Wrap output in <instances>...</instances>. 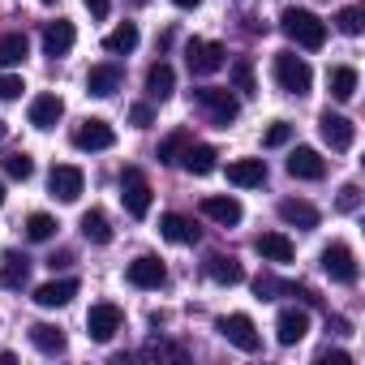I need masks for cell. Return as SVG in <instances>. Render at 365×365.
<instances>
[{
  "mask_svg": "<svg viewBox=\"0 0 365 365\" xmlns=\"http://www.w3.org/2000/svg\"><path fill=\"white\" fill-rule=\"evenodd\" d=\"M322 271H327L335 284H356V258H352V250H348L344 241H331V245L322 250Z\"/></svg>",
  "mask_w": 365,
  "mask_h": 365,
  "instance_id": "10",
  "label": "cell"
},
{
  "mask_svg": "<svg viewBox=\"0 0 365 365\" xmlns=\"http://www.w3.org/2000/svg\"><path fill=\"white\" fill-rule=\"evenodd\" d=\"M26 237H31V241H52V237H56V220L43 215V211H35V215L26 220Z\"/></svg>",
  "mask_w": 365,
  "mask_h": 365,
  "instance_id": "35",
  "label": "cell"
},
{
  "mask_svg": "<svg viewBox=\"0 0 365 365\" xmlns=\"http://www.w3.org/2000/svg\"><path fill=\"white\" fill-rule=\"evenodd\" d=\"M0 207H5V185H0Z\"/></svg>",
  "mask_w": 365,
  "mask_h": 365,
  "instance_id": "49",
  "label": "cell"
},
{
  "mask_svg": "<svg viewBox=\"0 0 365 365\" xmlns=\"http://www.w3.org/2000/svg\"><path fill=\"white\" fill-rule=\"evenodd\" d=\"M207 275H211L215 284H228V288H232V284H241V279H245V267H241L237 258L211 254V258H207Z\"/></svg>",
  "mask_w": 365,
  "mask_h": 365,
  "instance_id": "28",
  "label": "cell"
},
{
  "mask_svg": "<svg viewBox=\"0 0 365 365\" xmlns=\"http://www.w3.org/2000/svg\"><path fill=\"white\" fill-rule=\"evenodd\" d=\"M348 361H352V356H348L344 348H322V352H318V365H348Z\"/></svg>",
  "mask_w": 365,
  "mask_h": 365,
  "instance_id": "44",
  "label": "cell"
},
{
  "mask_svg": "<svg viewBox=\"0 0 365 365\" xmlns=\"http://www.w3.org/2000/svg\"><path fill=\"white\" fill-rule=\"evenodd\" d=\"M279 220L309 232V228H318V207H309L305 198H284V202H279Z\"/></svg>",
  "mask_w": 365,
  "mask_h": 365,
  "instance_id": "23",
  "label": "cell"
},
{
  "mask_svg": "<svg viewBox=\"0 0 365 365\" xmlns=\"http://www.w3.org/2000/svg\"><path fill=\"white\" fill-rule=\"evenodd\" d=\"M202 215L228 228V224H241L245 211H241V202H237L232 194H211V198H202Z\"/></svg>",
  "mask_w": 365,
  "mask_h": 365,
  "instance_id": "20",
  "label": "cell"
},
{
  "mask_svg": "<svg viewBox=\"0 0 365 365\" xmlns=\"http://www.w3.org/2000/svg\"><path fill=\"white\" fill-rule=\"evenodd\" d=\"M215 331H220L228 344H237L241 352H258V348H262V335H258V327H254L250 314H224V318L215 322Z\"/></svg>",
  "mask_w": 365,
  "mask_h": 365,
  "instance_id": "5",
  "label": "cell"
},
{
  "mask_svg": "<svg viewBox=\"0 0 365 365\" xmlns=\"http://www.w3.org/2000/svg\"><path fill=\"white\" fill-rule=\"evenodd\" d=\"M335 26H339L344 35H361L365 18H361V9H356V5H348V9H339V14H335Z\"/></svg>",
  "mask_w": 365,
  "mask_h": 365,
  "instance_id": "36",
  "label": "cell"
},
{
  "mask_svg": "<svg viewBox=\"0 0 365 365\" xmlns=\"http://www.w3.org/2000/svg\"><path fill=\"white\" fill-rule=\"evenodd\" d=\"M82 5L91 9V18H108V9H112V0H82Z\"/></svg>",
  "mask_w": 365,
  "mask_h": 365,
  "instance_id": "45",
  "label": "cell"
},
{
  "mask_svg": "<svg viewBox=\"0 0 365 365\" xmlns=\"http://www.w3.org/2000/svg\"><path fill=\"white\" fill-rule=\"evenodd\" d=\"M48 190H52L61 202H78L82 190H86V176H82V168H73V163H56L52 176H48Z\"/></svg>",
  "mask_w": 365,
  "mask_h": 365,
  "instance_id": "11",
  "label": "cell"
},
{
  "mask_svg": "<svg viewBox=\"0 0 365 365\" xmlns=\"http://www.w3.org/2000/svg\"><path fill=\"white\" fill-rule=\"evenodd\" d=\"M185 65H190V73L207 78V73H220V69L228 65V52H224V43H211V39H190V48H185Z\"/></svg>",
  "mask_w": 365,
  "mask_h": 365,
  "instance_id": "4",
  "label": "cell"
},
{
  "mask_svg": "<svg viewBox=\"0 0 365 365\" xmlns=\"http://www.w3.org/2000/svg\"><path fill=\"white\" fill-rule=\"evenodd\" d=\"M31 279V258L26 254H5V262H0V288H26Z\"/></svg>",
  "mask_w": 365,
  "mask_h": 365,
  "instance_id": "25",
  "label": "cell"
},
{
  "mask_svg": "<svg viewBox=\"0 0 365 365\" xmlns=\"http://www.w3.org/2000/svg\"><path fill=\"white\" fill-rule=\"evenodd\" d=\"M194 103L211 116V125H224V129L241 116V99L232 91H224V86H198L194 91Z\"/></svg>",
  "mask_w": 365,
  "mask_h": 365,
  "instance_id": "3",
  "label": "cell"
},
{
  "mask_svg": "<svg viewBox=\"0 0 365 365\" xmlns=\"http://www.w3.org/2000/svg\"><path fill=\"white\" fill-rule=\"evenodd\" d=\"M26 86H22V78L18 73H0V99H18Z\"/></svg>",
  "mask_w": 365,
  "mask_h": 365,
  "instance_id": "42",
  "label": "cell"
},
{
  "mask_svg": "<svg viewBox=\"0 0 365 365\" xmlns=\"http://www.w3.org/2000/svg\"><path fill=\"white\" fill-rule=\"evenodd\" d=\"M120 202H125V211L133 220H146V211H150V185H146V176L138 168L120 172Z\"/></svg>",
  "mask_w": 365,
  "mask_h": 365,
  "instance_id": "6",
  "label": "cell"
},
{
  "mask_svg": "<svg viewBox=\"0 0 365 365\" xmlns=\"http://www.w3.org/2000/svg\"><path fill=\"white\" fill-rule=\"evenodd\" d=\"M185 146H190V129H172L163 142H159V150H155V159L159 163H180V155H185Z\"/></svg>",
  "mask_w": 365,
  "mask_h": 365,
  "instance_id": "32",
  "label": "cell"
},
{
  "mask_svg": "<svg viewBox=\"0 0 365 365\" xmlns=\"http://www.w3.org/2000/svg\"><path fill=\"white\" fill-rule=\"evenodd\" d=\"M5 133H9V125H5V120H0V138H5Z\"/></svg>",
  "mask_w": 365,
  "mask_h": 365,
  "instance_id": "48",
  "label": "cell"
},
{
  "mask_svg": "<svg viewBox=\"0 0 365 365\" xmlns=\"http://www.w3.org/2000/svg\"><path fill=\"white\" fill-rule=\"evenodd\" d=\"M180 163H185V172H194V176H211L215 168H220V155H215V146H185V155H180Z\"/></svg>",
  "mask_w": 365,
  "mask_h": 365,
  "instance_id": "24",
  "label": "cell"
},
{
  "mask_svg": "<svg viewBox=\"0 0 365 365\" xmlns=\"http://www.w3.org/2000/svg\"><path fill=\"white\" fill-rule=\"evenodd\" d=\"M172 5H176V9H198L202 0H172Z\"/></svg>",
  "mask_w": 365,
  "mask_h": 365,
  "instance_id": "47",
  "label": "cell"
},
{
  "mask_svg": "<svg viewBox=\"0 0 365 365\" xmlns=\"http://www.w3.org/2000/svg\"><path fill=\"white\" fill-rule=\"evenodd\" d=\"M73 43H78L73 22L56 18V22H48V26H43V52H48V56H69V52H73Z\"/></svg>",
  "mask_w": 365,
  "mask_h": 365,
  "instance_id": "15",
  "label": "cell"
},
{
  "mask_svg": "<svg viewBox=\"0 0 365 365\" xmlns=\"http://www.w3.org/2000/svg\"><path fill=\"white\" fill-rule=\"evenodd\" d=\"M318 133H322V142L331 150H352V142H356V125L348 116H339V112H322L318 116Z\"/></svg>",
  "mask_w": 365,
  "mask_h": 365,
  "instance_id": "8",
  "label": "cell"
},
{
  "mask_svg": "<svg viewBox=\"0 0 365 365\" xmlns=\"http://www.w3.org/2000/svg\"><path fill=\"white\" fill-rule=\"evenodd\" d=\"M279 26H284V35L297 43V48H309V52H318L322 43H327V22L318 18V14H309V9H284L279 14Z\"/></svg>",
  "mask_w": 365,
  "mask_h": 365,
  "instance_id": "1",
  "label": "cell"
},
{
  "mask_svg": "<svg viewBox=\"0 0 365 365\" xmlns=\"http://www.w3.org/2000/svg\"><path fill=\"white\" fill-rule=\"evenodd\" d=\"M78 228H82V237H86L91 245H108V241H112V228H108V215H103V211H86Z\"/></svg>",
  "mask_w": 365,
  "mask_h": 365,
  "instance_id": "33",
  "label": "cell"
},
{
  "mask_svg": "<svg viewBox=\"0 0 365 365\" xmlns=\"http://www.w3.org/2000/svg\"><path fill=\"white\" fill-rule=\"evenodd\" d=\"M125 275H129V284H133V288H163V284H168V267H163L155 254L133 258Z\"/></svg>",
  "mask_w": 365,
  "mask_h": 365,
  "instance_id": "12",
  "label": "cell"
},
{
  "mask_svg": "<svg viewBox=\"0 0 365 365\" xmlns=\"http://www.w3.org/2000/svg\"><path fill=\"white\" fill-rule=\"evenodd\" d=\"M305 335H309V314L297 309V305L279 309V318H275V339H279L284 348H292V344H301Z\"/></svg>",
  "mask_w": 365,
  "mask_h": 365,
  "instance_id": "13",
  "label": "cell"
},
{
  "mask_svg": "<svg viewBox=\"0 0 365 365\" xmlns=\"http://www.w3.org/2000/svg\"><path fill=\"white\" fill-rule=\"evenodd\" d=\"M159 232H163V241H172V245H194V241H198V228H194V220L176 215V211L159 215Z\"/></svg>",
  "mask_w": 365,
  "mask_h": 365,
  "instance_id": "21",
  "label": "cell"
},
{
  "mask_svg": "<svg viewBox=\"0 0 365 365\" xmlns=\"http://www.w3.org/2000/svg\"><path fill=\"white\" fill-rule=\"evenodd\" d=\"M73 297H78V279H52V284L35 288V305H43V309H65Z\"/></svg>",
  "mask_w": 365,
  "mask_h": 365,
  "instance_id": "17",
  "label": "cell"
},
{
  "mask_svg": "<svg viewBox=\"0 0 365 365\" xmlns=\"http://www.w3.org/2000/svg\"><path fill=\"white\" fill-rule=\"evenodd\" d=\"M120 82H125L120 65H91V73H86V91H91V95H99V99L116 95V91H120Z\"/></svg>",
  "mask_w": 365,
  "mask_h": 365,
  "instance_id": "19",
  "label": "cell"
},
{
  "mask_svg": "<svg viewBox=\"0 0 365 365\" xmlns=\"http://www.w3.org/2000/svg\"><path fill=\"white\" fill-rule=\"evenodd\" d=\"M172 91H176V73H172V65H168V61H155V65L146 69V95L163 103Z\"/></svg>",
  "mask_w": 365,
  "mask_h": 365,
  "instance_id": "26",
  "label": "cell"
},
{
  "mask_svg": "<svg viewBox=\"0 0 365 365\" xmlns=\"http://www.w3.org/2000/svg\"><path fill=\"white\" fill-rule=\"evenodd\" d=\"M224 172H228V180H232V185H241V190H254V185H262V180H267V159H232Z\"/></svg>",
  "mask_w": 365,
  "mask_h": 365,
  "instance_id": "18",
  "label": "cell"
},
{
  "mask_svg": "<svg viewBox=\"0 0 365 365\" xmlns=\"http://www.w3.org/2000/svg\"><path fill=\"white\" fill-rule=\"evenodd\" d=\"M232 86H237L241 95H254V91H258V86H254V65H250V61H237V65H232Z\"/></svg>",
  "mask_w": 365,
  "mask_h": 365,
  "instance_id": "37",
  "label": "cell"
},
{
  "mask_svg": "<svg viewBox=\"0 0 365 365\" xmlns=\"http://www.w3.org/2000/svg\"><path fill=\"white\" fill-rule=\"evenodd\" d=\"M254 292H258L262 301H271L275 292H288V284H279L275 275H258V279H254Z\"/></svg>",
  "mask_w": 365,
  "mask_h": 365,
  "instance_id": "40",
  "label": "cell"
},
{
  "mask_svg": "<svg viewBox=\"0 0 365 365\" xmlns=\"http://www.w3.org/2000/svg\"><path fill=\"white\" fill-rule=\"evenodd\" d=\"M69 262H73V254H52V258H48L52 271H56V267H69Z\"/></svg>",
  "mask_w": 365,
  "mask_h": 365,
  "instance_id": "46",
  "label": "cell"
},
{
  "mask_svg": "<svg viewBox=\"0 0 365 365\" xmlns=\"http://www.w3.org/2000/svg\"><path fill=\"white\" fill-rule=\"evenodd\" d=\"M5 172H9L14 180H31V176H35V159H31L26 150H9V155H5Z\"/></svg>",
  "mask_w": 365,
  "mask_h": 365,
  "instance_id": "34",
  "label": "cell"
},
{
  "mask_svg": "<svg viewBox=\"0 0 365 365\" xmlns=\"http://www.w3.org/2000/svg\"><path fill=\"white\" fill-rule=\"evenodd\" d=\"M288 176H297V180H322L327 176V159L314 146H297L288 155Z\"/></svg>",
  "mask_w": 365,
  "mask_h": 365,
  "instance_id": "14",
  "label": "cell"
},
{
  "mask_svg": "<svg viewBox=\"0 0 365 365\" xmlns=\"http://www.w3.org/2000/svg\"><path fill=\"white\" fill-rule=\"evenodd\" d=\"M335 207H339L344 215H352V211L361 207V190H356V185H344V190H339V198H335Z\"/></svg>",
  "mask_w": 365,
  "mask_h": 365,
  "instance_id": "41",
  "label": "cell"
},
{
  "mask_svg": "<svg viewBox=\"0 0 365 365\" xmlns=\"http://www.w3.org/2000/svg\"><path fill=\"white\" fill-rule=\"evenodd\" d=\"M142 356H150V361H185V348H180V344H146V352Z\"/></svg>",
  "mask_w": 365,
  "mask_h": 365,
  "instance_id": "38",
  "label": "cell"
},
{
  "mask_svg": "<svg viewBox=\"0 0 365 365\" xmlns=\"http://www.w3.org/2000/svg\"><path fill=\"white\" fill-rule=\"evenodd\" d=\"M271 69H275L279 91H288V95H309V86H314V69H309L305 56H297V52H279Z\"/></svg>",
  "mask_w": 365,
  "mask_h": 365,
  "instance_id": "2",
  "label": "cell"
},
{
  "mask_svg": "<svg viewBox=\"0 0 365 365\" xmlns=\"http://www.w3.org/2000/svg\"><path fill=\"white\" fill-rule=\"evenodd\" d=\"M103 48H108L112 56L133 52V48H138V26H133V22H120L116 31H108V35H103Z\"/></svg>",
  "mask_w": 365,
  "mask_h": 365,
  "instance_id": "30",
  "label": "cell"
},
{
  "mask_svg": "<svg viewBox=\"0 0 365 365\" xmlns=\"http://www.w3.org/2000/svg\"><path fill=\"white\" fill-rule=\"evenodd\" d=\"M31 344H35L39 352H48V356H56V352H65V348H69L65 331H61V327H52V322H35V327H31Z\"/></svg>",
  "mask_w": 365,
  "mask_h": 365,
  "instance_id": "27",
  "label": "cell"
},
{
  "mask_svg": "<svg viewBox=\"0 0 365 365\" xmlns=\"http://www.w3.org/2000/svg\"><path fill=\"white\" fill-rule=\"evenodd\" d=\"M138 5H142V0H138Z\"/></svg>",
  "mask_w": 365,
  "mask_h": 365,
  "instance_id": "51",
  "label": "cell"
},
{
  "mask_svg": "<svg viewBox=\"0 0 365 365\" xmlns=\"http://www.w3.org/2000/svg\"><path fill=\"white\" fill-rule=\"evenodd\" d=\"M288 138H292V125L288 120H271V129L262 133V146H288Z\"/></svg>",
  "mask_w": 365,
  "mask_h": 365,
  "instance_id": "39",
  "label": "cell"
},
{
  "mask_svg": "<svg viewBox=\"0 0 365 365\" xmlns=\"http://www.w3.org/2000/svg\"><path fill=\"white\" fill-rule=\"evenodd\" d=\"M327 82H331V95H335L339 103H348V99L356 95V82H361V78H356L352 65H335V69L327 73Z\"/></svg>",
  "mask_w": 365,
  "mask_h": 365,
  "instance_id": "29",
  "label": "cell"
},
{
  "mask_svg": "<svg viewBox=\"0 0 365 365\" xmlns=\"http://www.w3.org/2000/svg\"><path fill=\"white\" fill-rule=\"evenodd\" d=\"M26 116H31V125H35V129H52V125L65 116V99H61V95H52V91H48V95H35Z\"/></svg>",
  "mask_w": 365,
  "mask_h": 365,
  "instance_id": "16",
  "label": "cell"
},
{
  "mask_svg": "<svg viewBox=\"0 0 365 365\" xmlns=\"http://www.w3.org/2000/svg\"><path fill=\"white\" fill-rule=\"evenodd\" d=\"M129 120H133L138 129H146V125L155 120V112H150V103H133V108H129Z\"/></svg>",
  "mask_w": 365,
  "mask_h": 365,
  "instance_id": "43",
  "label": "cell"
},
{
  "mask_svg": "<svg viewBox=\"0 0 365 365\" xmlns=\"http://www.w3.org/2000/svg\"><path fill=\"white\" fill-rule=\"evenodd\" d=\"M116 142V129L103 120V116H86L78 129H73V146L78 150H108Z\"/></svg>",
  "mask_w": 365,
  "mask_h": 365,
  "instance_id": "9",
  "label": "cell"
},
{
  "mask_svg": "<svg viewBox=\"0 0 365 365\" xmlns=\"http://www.w3.org/2000/svg\"><path fill=\"white\" fill-rule=\"evenodd\" d=\"M254 250H258L267 262H292V258H297V245H292L284 232H262V237H254Z\"/></svg>",
  "mask_w": 365,
  "mask_h": 365,
  "instance_id": "22",
  "label": "cell"
},
{
  "mask_svg": "<svg viewBox=\"0 0 365 365\" xmlns=\"http://www.w3.org/2000/svg\"><path fill=\"white\" fill-rule=\"evenodd\" d=\"M26 52H31V43H26V35H0V65L5 69H14V65H22L26 61Z\"/></svg>",
  "mask_w": 365,
  "mask_h": 365,
  "instance_id": "31",
  "label": "cell"
},
{
  "mask_svg": "<svg viewBox=\"0 0 365 365\" xmlns=\"http://www.w3.org/2000/svg\"><path fill=\"white\" fill-rule=\"evenodd\" d=\"M120 322H125L120 305H112V301H99V305H91V314H86V335H91L95 344H108V339L120 331Z\"/></svg>",
  "mask_w": 365,
  "mask_h": 365,
  "instance_id": "7",
  "label": "cell"
},
{
  "mask_svg": "<svg viewBox=\"0 0 365 365\" xmlns=\"http://www.w3.org/2000/svg\"><path fill=\"white\" fill-rule=\"evenodd\" d=\"M43 5H56V0H43Z\"/></svg>",
  "mask_w": 365,
  "mask_h": 365,
  "instance_id": "50",
  "label": "cell"
}]
</instances>
